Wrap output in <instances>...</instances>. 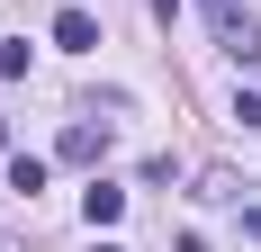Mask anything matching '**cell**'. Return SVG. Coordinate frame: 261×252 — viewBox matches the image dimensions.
<instances>
[{
    "label": "cell",
    "instance_id": "obj_2",
    "mask_svg": "<svg viewBox=\"0 0 261 252\" xmlns=\"http://www.w3.org/2000/svg\"><path fill=\"white\" fill-rule=\"evenodd\" d=\"M216 45L234 54L243 72H252V63H261V27H252V18H216Z\"/></svg>",
    "mask_w": 261,
    "mask_h": 252
},
{
    "label": "cell",
    "instance_id": "obj_3",
    "mask_svg": "<svg viewBox=\"0 0 261 252\" xmlns=\"http://www.w3.org/2000/svg\"><path fill=\"white\" fill-rule=\"evenodd\" d=\"M54 45H63V54H90V45H99V18H90V9H63V18H54Z\"/></svg>",
    "mask_w": 261,
    "mask_h": 252
},
{
    "label": "cell",
    "instance_id": "obj_7",
    "mask_svg": "<svg viewBox=\"0 0 261 252\" xmlns=\"http://www.w3.org/2000/svg\"><path fill=\"white\" fill-rule=\"evenodd\" d=\"M234 117H243V126H261V90H243V99H234Z\"/></svg>",
    "mask_w": 261,
    "mask_h": 252
},
{
    "label": "cell",
    "instance_id": "obj_5",
    "mask_svg": "<svg viewBox=\"0 0 261 252\" xmlns=\"http://www.w3.org/2000/svg\"><path fill=\"white\" fill-rule=\"evenodd\" d=\"M9 189H27V198H36V189H45V153H18V162H9Z\"/></svg>",
    "mask_w": 261,
    "mask_h": 252
},
{
    "label": "cell",
    "instance_id": "obj_10",
    "mask_svg": "<svg viewBox=\"0 0 261 252\" xmlns=\"http://www.w3.org/2000/svg\"><path fill=\"white\" fill-rule=\"evenodd\" d=\"M0 144H9V126H0Z\"/></svg>",
    "mask_w": 261,
    "mask_h": 252
},
{
    "label": "cell",
    "instance_id": "obj_6",
    "mask_svg": "<svg viewBox=\"0 0 261 252\" xmlns=\"http://www.w3.org/2000/svg\"><path fill=\"white\" fill-rule=\"evenodd\" d=\"M0 81H27V45H0Z\"/></svg>",
    "mask_w": 261,
    "mask_h": 252
},
{
    "label": "cell",
    "instance_id": "obj_4",
    "mask_svg": "<svg viewBox=\"0 0 261 252\" xmlns=\"http://www.w3.org/2000/svg\"><path fill=\"white\" fill-rule=\"evenodd\" d=\"M81 216H90V225H117V216H126V189L90 180V189H81Z\"/></svg>",
    "mask_w": 261,
    "mask_h": 252
},
{
    "label": "cell",
    "instance_id": "obj_9",
    "mask_svg": "<svg viewBox=\"0 0 261 252\" xmlns=\"http://www.w3.org/2000/svg\"><path fill=\"white\" fill-rule=\"evenodd\" d=\"M207 18H234V0H207Z\"/></svg>",
    "mask_w": 261,
    "mask_h": 252
},
{
    "label": "cell",
    "instance_id": "obj_8",
    "mask_svg": "<svg viewBox=\"0 0 261 252\" xmlns=\"http://www.w3.org/2000/svg\"><path fill=\"white\" fill-rule=\"evenodd\" d=\"M153 18H180V0H153Z\"/></svg>",
    "mask_w": 261,
    "mask_h": 252
},
{
    "label": "cell",
    "instance_id": "obj_1",
    "mask_svg": "<svg viewBox=\"0 0 261 252\" xmlns=\"http://www.w3.org/2000/svg\"><path fill=\"white\" fill-rule=\"evenodd\" d=\"M99 153H108V117H99V126H90V117H72V126H63V162L99 171Z\"/></svg>",
    "mask_w": 261,
    "mask_h": 252
}]
</instances>
